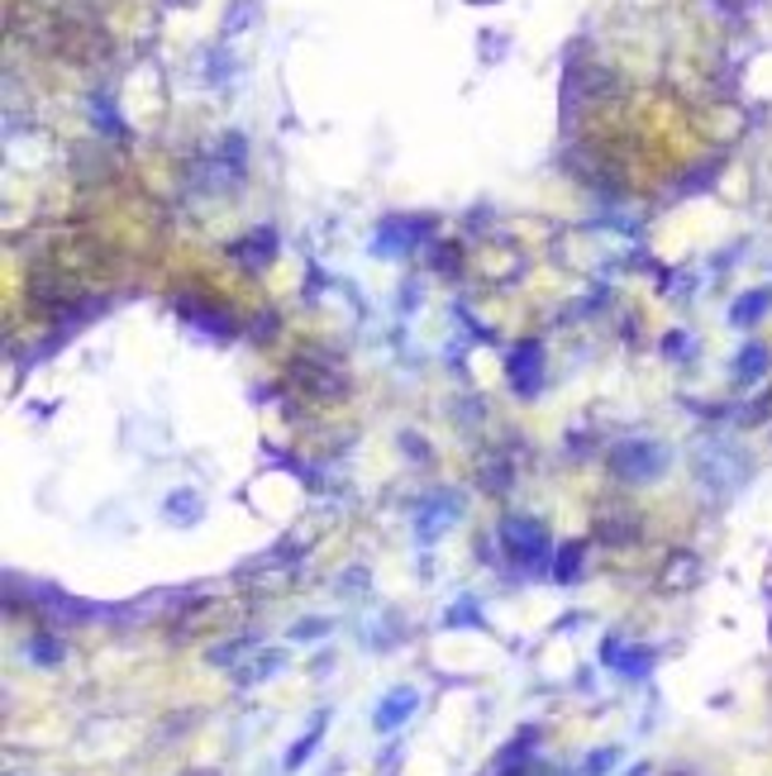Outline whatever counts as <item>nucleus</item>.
Wrapping results in <instances>:
<instances>
[{
    "label": "nucleus",
    "mask_w": 772,
    "mask_h": 776,
    "mask_svg": "<svg viewBox=\"0 0 772 776\" xmlns=\"http://www.w3.org/2000/svg\"><path fill=\"white\" fill-rule=\"evenodd\" d=\"M286 663H291V657H286V648H267V643H263V648H257V653L249 657V663H243V667L234 672V681H239V686H263V681L277 677V672H282Z\"/></svg>",
    "instance_id": "12"
},
{
    "label": "nucleus",
    "mask_w": 772,
    "mask_h": 776,
    "mask_svg": "<svg viewBox=\"0 0 772 776\" xmlns=\"http://www.w3.org/2000/svg\"><path fill=\"white\" fill-rule=\"evenodd\" d=\"M620 757H625L620 743H606V749H592V753L582 757V776H610L615 767H620Z\"/></svg>",
    "instance_id": "21"
},
{
    "label": "nucleus",
    "mask_w": 772,
    "mask_h": 776,
    "mask_svg": "<svg viewBox=\"0 0 772 776\" xmlns=\"http://www.w3.org/2000/svg\"><path fill=\"white\" fill-rule=\"evenodd\" d=\"M496 539H500V548H506V557L520 572H549L553 553H558L549 524L534 520V514H506V520L496 524Z\"/></svg>",
    "instance_id": "2"
},
{
    "label": "nucleus",
    "mask_w": 772,
    "mask_h": 776,
    "mask_svg": "<svg viewBox=\"0 0 772 776\" xmlns=\"http://www.w3.org/2000/svg\"><path fill=\"white\" fill-rule=\"evenodd\" d=\"M439 624L443 629H486V610H482V600L467 591V596H457L453 606L439 614Z\"/></svg>",
    "instance_id": "20"
},
{
    "label": "nucleus",
    "mask_w": 772,
    "mask_h": 776,
    "mask_svg": "<svg viewBox=\"0 0 772 776\" xmlns=\"http://www.w3.org/2000/svg\"><path fill=\"white\" fill-rule=\"evenodd\" d=\"M506 381H510V391L520 400H539L543 396V381H549V353H543L539 339H520L506 353Z\"/></svg>",
    "instance_id": "5"
},
{
    "label": "nucleus",
    "mask_w": 772,
    "mask_h": 776,
    "mask_svg": "<svg viewBox=\"0 0 772 776\" xmlns=\"http://www.w3.org/2000/svg\"><path fill=\"white\" fill-rule=\"evenodd\" d=\"M582 567H586V543H582V539H572V543H563V548L553 553V563H549V581H558V586H572V581H582Z\"/></svg>",
    "instance_id": "14"
},
{
    "label": "nucleus",
    "mask_w": 772,
    "mask_h": 776,
    "mask_svg": "<svg viewBox=\"0 0 772 776\" xmlns=\"http://www.w3.org/2000/svg\"><path fill=\"white\" fill-rule=\"evenodd\" d=\"M257 648H263V634H243V639L214 643V648L206 653V663H210V667H229V672H239V667H243V657H253Z\"/></svg>",
    "instance_id": "16"
},
{
    "label": "nucleus",
    "mask_w": 772,
    "mask_h": 776,
    "mask_svg": "<svg viewBox=\"0 0 772 776\" xmlns=\"http://www.w3.org/2000/svg\"><path fill=\"white\" fill-rule=\"evenodd\" d=\"M606 467H610V477L625 486H649L672 467V448L658 439H625L606 453Z\"/></svg>",
    "instance_id": "3"
},
{
    "label": "nucleus",
    "mask_w": 772,
    "mask_h": 776,
    "mask_svg": "<svg viewBox=\"0 0 772 776\" xmlns=\"http://www.w3.org/2000/svg\"><path fill=\"white\" fill-rule=\"evenodd\" d=\"M596 539H600V543H635V539H639V520H629V514H615L610 524H596Z\"/></svg>",
    "instance_id": "22"
},
{
    "label": "nucleus",
    "mask_w": 772,
    "mask_h": 776,
    "mask_svg": "<svg viewBox=\"0 0 772 776\" xmlns=\"http://www.w3.org/2000/svg\"><path fill=\"white\" fill-rule=\"evenodd\" d=\"M500 776H553V772H549V767H543L539 757H534V763H525V767H510V772H500Z\"/></svg>",
    "instance_id": "25"
},
{
    "label": "nucleus",
    "mask_w": 772,
    "mask_h": 776,
    "mask_svg": "<svg viewBox=\"0 0 772 776\" xmlns=\"http://www.w3.org/2000/svg\"><path fill=\"white\" fill-rule=\"evenodd\" d=\"M163 514L172 524H200V514H206V500H200V491H191V486H177L167 500H163Z\"/></svg>",
    "instance_id": "19"
},
{
    "label": "nucleus",
    "mask_w": 772,
    "mask_h": 776,
    "mask_svg": "<svg viewBox=\"0 0 772 776\" xmlns=\"http://www.w3.org/2000/svg\"><path fill=\"white\" fill-rule=\"evenodd\" d=\"M415 710H420V691L400 681V686H391V691L377 700V710H372V729H377V734H400V729L415 720Z\"/></svg>",
    "instance_id": "8"
},
{
    "label": "nucleus",
    "mask_w": 772,
    "mask_h": 776,
    "mask_svg": "<svg viewBox=\"0 0 772 776\" xmlns=\"http://www.w3.org/2000/svg\"><path fill=\"white\" fill-rule=\"evenodd\" d=\"M663 353L672 357V363H692V357H696V339L682 334V329H672V334L663 339Z\"/></svg>",
    "instance_id": "24"
},
{
    "label": "nucleus",
    "mask_w": 772,
    "mask_h": 776,
    "mask_svg": "<svg viewBox=\"0 0 772 776\" xmlns=\"http://www.w3.org/2000/svg\"><path fill=\"white\" fill-rule=\"evenodd\" d=\"M692 472H696V481H701V491H706V496H735V491H743V481L753 477V463H749V453H743L739 443L706 439L696 448V457H692Z\"/></svg>",
    "instance_id": "1"
},
{
    "label": "nucleus",
    "mask_w": 772,
    "mask_h": 776,
    "mask_svg": "<svg viewBox=\"0 0 772 776\" xmlns=\"http://www.w3.org/2000/svg\"><path fill=\"white\" fill-rule=\"evenodd\" d=\"M24 657L34 667H63L67 663V643H63L57 629H38V634L24 639Z\"/></svg>",
    "instance_id": "13"
},
{
    "label": "nucleus",
    "mask_w": 772,
    "mask_h": 776,
    "mask_svg": "<svg viewBox=\"0 0 772 776\" xmlns=\"http://www.w3.org/2000/svg\"><path fill=\"white\" fill-rule=\"evenodd\" d=\"M600 667L615 672L620 681H649L653 667H658V648H649V643H629L620 634H606L600 639Z\"/></svg>",
    "instance_id": "6"
},
{
    "label": "nucleus",
    "mask_w": 772,
    "mask_h": 776,
    "mask_svg": "<svg viewBox=\"0 0 772 776\" xmlns=\"http://www.w3.org/2000/svg\"><path fill=\"white\" fill-rule=\"evenodd\" d=\"M772 372V353H768V343H743V348L735 353V363H729V381L735 386H758Z\"/></svg>",
    "instance_id": "10"
},
{
    "label": "nucleus",
    "mask_w": 772,
    "mask_h": 776,
    "mask_svg": "<svg viewBox=\"0 0 772 776\" xmlns=\"http://www.w3.org/2000/svg\"><path fill=\"white\" fill-rule=\"evenodd\" d=\"M324 634H334V620H324V614H310V620H296L291 624V643H315V639H324Z\"/></svg>",
    "instance_id": "23"
},
{
    "label": "nucleus",
    "mask_w": 772,
    "mask_h": 776,
    "mask_svg": "<svg viewBox=\"0 0 772 776\" xmlns=\"http://www.w3.org/2000/svg\"><path fill=\"white\" fill-rule=\"evenodd\" d=\"M229 253H234V263H243V267H263L277 257V234H272V229H257V234L239 239Z\"/></svg>",
    "instance_id": "18"
},
{
    "label": "nucleus",
    "mask_w": 772,
    "mask_h": 776,
    "mask_svg": "<svg viewBox=\"0 0 772 776\" xmlns=\"http://www.w3.org/2000/svg\"><path fill=\"white\" fill-rule=\"evenodd\" d=\"M324 729H329V710H315L310 729H306V734H300V739L291 743V749L282 753V772H286V776H291V772H300V767L310 763V757H315V749H320V739H324Z\"/></svg>",
    "instance_id": "11"
},
{
    "label": "nucleus",
    "mask_w": 772,
    "mask_h": 776,
    "mask_svg": "<svg viewBox=\"0 0 772 776\" xmlns=\"http://www.w3.org/2000/svg\"><path fill=\"white\" fill-rule=\"evenodd\" d=\"M457 520H463V491H453V486H434V491H424L420 500H415L410 534H415L420 548H429V543H439Z\"/></svg>",
    "instance_id": "4"
},
{
    "label": "nucleus",
    "mask_w": 772,
    "mask_h": 776,
    "mask_svg": "<svg viewBox=\"0 0 772 776\" xmlns=\"http://www.w3.org/2000/svg\"><path fill=\"white\" fill-rule=\"evenodd\" d=\"M768 310H772V286H758V291H743L735 306H729V324H735V329H753Z\"/></svg>",
    "instance_id": "17"
},
{
    "label": "nucleus",
    "mask_w": 772,
    "mask_h": 776,
    "mask_svg": "<svg viewBox=\"0 0 772 776\" xmlns=\"http://www.w3.org/2000/svg\"><path fill=\"white\" fill-rule=\"evenodd\" d=\"M172 310H177L191 329H200V334H210V339H234V314H229V310L200 306V300H191V296L172 300Z\"/></svg>",
    "instance_id": "9"
},
{
    "label": "nucleus",
    "mask_w": 772,
    "mask_h": 776,
    "mask_svg": "<svg viewBox=\"0 0 772 776\" xmlns=\"http://www.w3.org/2000/svg\"><path fill=\"white\" fill-rule=\"evenodd\" d=\"M434 234V220H420V214H386L372 234V253L377 257H400V253H415L420 243H429Z\"/></svg>",
    "instance_id": "7"
},
{
    "label": "nucleus",
    "mask_w": 772,
    "mask_h": 776,
    "mask_svg": "<svg viewBox=\"0 0 772 776\" xmlns=\"http://www.w3.org/2000/svg\"><path fill=\"white\" fill-rule=\"evenodd\" d=\"M539 724H525L520 734H515L506 749L496 753V772H510V767H525V763H534V749H539Z\"/></svg>",
    "instance_id": "15"
}]
</instances>
